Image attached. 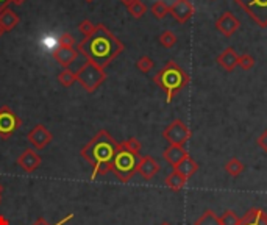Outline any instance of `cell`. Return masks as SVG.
I'll list each match as a JSON object with an SVG mask.
<instances>
[{
    "mask_svg": "<svg viewBox=\"0 0 267 225\" xmlns=\"http://www.w3.org/2000/svg\"><path fill=\"white\" fill-rule=\"evenodd\" d=\"M77 50L88 61H92L94 64L105 69L122 54L125 46L103 24H97L95 31L91 36L83 38V41H80L77 46Z\"/></svg>",
    "mask_w": 267,
    "mask_h": 225,
    "instance_id": "cell-1",
    "label": "cell"
},
{
    "mask_svg": "<svg viewBox=\"0 0 267 225\" xmlns=\"http://www.w3.org/2000/svg\"><path fill=\"white\" fill-rule=\"evenodd\" d=\"M119 149V143L106 130H100L95 133V136L80 152L81 158L92 167L91 180L110 172L111 161Z\"/></svg>",
    "mask_w": 267,
    "mask_h": 225,
    "instance_id": "cell-2",
    "label": "cell"
},
{
    "mask_svg": "<svg viewBox=\"0 0 267 225\" xmlns=\"http://www.w3.org/2000/svg\"><path fill=\"white\" fill-rule=\"evenodd\" d=\"M153 81L166 94V102L171 103L175 99V96L189 84L191 78L188 72L178 63H175L174 60H169L156 72V75L153 77Z\"/></svg>",
    "mask_w": 267,
    "mask_h": 225,
    "instance_id": "cell-3",
    "label": "cell"
},
{
    "mask_svg": "<svg viewBox=\"0 0 267 225\" xmlns=\"http://www.w3.org/2000/svg\"><path fill=\"white\" fill-rule=\"evenodd\" d=\"M141 155H133L124 149H119V152L116 153V157L111 161V169L110 172L119 178V182L127 183L130 182L135 174H138V163H139Z\"/></svg>",
    "mask_w": 267,
    "mask_h": 225,
    "instance_id": "cell-4",
    "label": "cell"
},
{
    "mask_svg": "<svg viewBox=\"0 0 267 225\" xmlns=\"http://www.w3.org/2000/svg\"><path fill=\"white\" fill-rule=\"evenodd\" d=\"M75 75H77V81L81 84V88L89 94L95 93L106 81V77H108L105 69L94 64L92 61H86L75 72Z\"/></svg>",
    "mask_w": 267,
    "mask_h": 225,
    "instance_id": "cell-5",
    "label": "cell"
},
{
    "mask_svg": "<svg viewBox=\"0 0 267 225\" xmlns=\"http://www.w3.org/2000/svg\"><path fill=\"white\" fill-rule=\"evenodd\" d=\"M235 4L245 11L258 27H267V0H235Z\"/></svg>",
    "mask_w": 267,
    "mask_h": 225,
    "instance_id": "cell-6",
    "label": "cell"
},
{
    "mask_svg": "<svg viewBox=\"0 0 267 225\" xmlns=\"http://www.w3.org/2000/svg\"><path fill=\"white\" fill-rule=\"evenodd\" d=\"M163 138L169 143V146L185 147L191 138V128L181 119H175L163 130Z\"/></svg>",
    "mask_w": 267,
    "mask_h": 225,
    "instance_id": "cell-7",
    "label": "cell"
},
{
    "mask_svg": "<svg viewBox=\"0 0 267 225\" xmlns=\"http://www.w3.org/2000/svg\"><path fill=\"white\" fill-rule=\"evenodd\" d=\"M21 127H22V119L10 107L4 105L0 108V138L2 140H10Z\"/></svg>",
    "mask_w": 267,
    "mask_h": 225,
    "instance_id": "cell-8",
    "label": "cell"
},
{
    "mask_svg": "<svg viewBox=\"0 0 267 225\" xmlns=\"http://www.w3.org/2000/svg\"><path fill=\"white\" fill-rule=\"evenodd\" d=\"M54 140V134L50 133L45 125L42 124H38L33 127V130L27 134V141L30 143V146L33 149H36V150H42L47 147V144H50Z\"/></svg>",
    "mask_w": 267,
    "mask_h": 225,
    "instance_id": "cell-9",
    "label": "cell"
},
{
    "mask_svg": "<svg viewBox=\"0 0 267 225\" xmlns=\"http://www.w3.org/2000/svg\"><path fill=\"white\" fill-rule=\"evenodd\" d=\"M195 8L191 4V0H175L172 5H169V14L178 24H186L194 16Z\"/></svg>",
    "mask_w": 267,
    "mask_h": 225,
    "instance_id": "cell-10",
    "label": "cell"
},
{
    "mask_svg": "<svg viewBox=\"0 0 267 225\" xmlns=\"http://www.w3.org/2000/svg\"><path fill=\"white\" fill-rule=\"evenodd\" d=\"M241 27V22L238 17L230 13V11H225L218 21H216V30L219 33H222L225 38H231L233 34H235Z\"/></svg>",
    "mask_w": 267,
    "mask_h": 225,
    "instance_id": "cell-11",
    "label": "cell"
},
{
    "mask_svg": "<svg viewBox=\"0 0 267 225\" xmlns=\"http://www.w3.org/2000/svg\"><path fill=\"white\" fill-rule=\"evenodd\" d=\"M16 163H18V166L24 170V172H27V174H31V172H35L39 166H41V163H42V158L39 157V155L33 150V149H25L19 157H18V160H16Z\"/></svg>",
    "mask_w": 267,
    "mask_h": 225,
    "instance_id": "cell-12",
    "label": "cell"
},
{
    "mask_svg": "<svg viewBox=\"0 0 267 225\" xmlns=\"http://www.w3.org/2000/svg\"><path fill=\"white\" fill-rule=\"evenodd\" d=\"M54 58L55 61L63 67V69H69V66L72 63H75V60L78 58V50L74 46H58L54 50Z\"/></svg>",
    "mask_w": 267,
    "mask_h": 225,
    "instance_id": "cell-13",
    "label": "cell"
},
{
    "mask_svg": "<svg viewBox=\"0 0 267 225\" xmlns=\"http://www.w3.org/2000/svg\"><path fill=\"white\" fill-rule=\"evenodd\" d=\"M161 166L159 163L153 158L150 157V155H145V157H141L139 158V163H138V174L144 178V180H152L158 172H159Z\"/></svg>",
    "mask_w": 267,
    "mask_h": 225,
    "instance_id": "cell-14",
    "label": "cell"
},
{
    "mask_svg": "<svg viewBox=\"0 0 267 225\" xmlns=\"http://www.w3.org/2000/svg\"><path fill=\"white\" fill-rule=\"evenodd\" d=\"M238 60H239V55H238V52L233 49V47H227L222 54L218 57V61L219 66L224 69V71L227 72H233L235 69L238 67Z\"/></svg>",
    "mask_w": 267,
    "mask_h": 225,
    "instance_id": "cell-15",
    "label": "cell"
},
{
    "mask_svg": "<svg viewBox=\"0 0 267 225\" xmlns=\"http://www.w3.org/2000/svg\"><path fill=\"white\" fill-rule=\"evenodd\" d=\"M198 167H200L198 163H197V161L191 157V155L188 153L186 157L183 158L180 163H177V164L174 166V170L178 172V174L183 175L186 180H189V178L195 174V172L198 170Z\"/></svg>",
    "mask_w": 267,
    "mask_h": 225,
    "instance_id": "cell-16",
    "label": "cell"
},
{
    "mask_svg": "<svg viewBox=\"0 0 267 225\" xmlns=\"http://www.w3.org/2000/svg\"><path fill=\"white\" fill-rule=\"evenodd\" d=\"M188 153L189 152L185 147H181V146H169L168 149L163 152V158H164L166 163H169L174 167L177 163H180L183 158H185Z\"/></svg>",
    "mask_w": 267,
    "mask_h": 225,
    "instance_id": "cell-17",
    "label": "cell"
},
{
    "mask_svg": "<svg viewBox=\"0 0 267 225\" xmlns=\"http://www.w3.org/2000/svg\"><path fill=\"white\" fill-rule=\"evenodd\" d=\"M241 225H267V214L261 208H250L241 217Z\"/></svg>",
    "mask_w": 267,
    "mask_h": 225,
    "instance_id": "cell-18",
    "label": "cell"
},
{
    "mask_svg": "<svg viewBox=\"0 0 267 225\" xmlns=\"http://www.w3.org/2000/svg\"><path fill=\"white\" fill-rule=\"evenodd\" d=\"M19 22H21L19 16L16 14L10 7L0 13V27H2L5 31H11L16 25H19Z\"/></svg>",
    "mask_w": 267,
    "mask_h": 225,
    "instance_id": "cell-19",
    "label": "cell"
},
{
    "mask_svg": "<svg viewBox=\"0 0 267 225\" xmlns=\"http://www.w3.org/2000/svg\"><path fill=\"white\" fill-rule=\"evenodd\" d=\"M186 178L183 177V175H180L178 172H172V174H169L168 177H166V180H164V183H166V186H168L171 191H181L183 188H185V185H186Z\"/></svg>",
    "mask_w": 267,
    "mask_h": 225,
    "instance_id": "cell-20",
    "label": "cell"
},
{
    "mask_svg": "<svg viewBox=\"0 0 267 225\" xmlns=\"http://www.w3.org/2000/svg\"><path fill=\"white\" fill-rule=\"evenodd\" d=\"M224 169H225V172H227L228 175H231V177H239L242 172H244V163H242L239 158H230V160L225 163Z\"/></svg>",
    "mask_w": 267,
    "mask_h": 225,
    "instance_id": "cell-21",
    "label": "cell"
},
{
    "mask_svg": "<svg viewBox=\"0 0 267 225\" xmlns=\"http://www.w3.org/2000/svg\"><path fill=\"white\" fill-rule=\"evenodd\" d=\"M194 225H221V219L212 210H206L194 222Z\"/></svg>",
    "mask_w": 267,
    "mask_h": 225,
    "instance_id": "cell-22",
    "label": "cell"
},
{
    "mask_svg": "<svg viewBox=\"0 0 267 225\" xmlns=\"http://www.w3.org/2000/svg\"><path fill=\"white\" fill-rule=\"evenodd\" d=\"M150 13H152L156 19H164L169 14V5L164 0H156V2L150 7Z\"/></svg>",
    "mask_w": 267,
    "mask_h": 225,
    "instance_id": "cell-23",
    "label": "cell"
},
{
    "mask_svg": "<svg viewBox=\"0 0 267 225\" xmlns=\"http://www.w3.org/2000/svg\"><path fill=\"white\" fill-rule=\"evenodd\" d=\"M77 81V75L75 72H72L71 69H63V71L58 74V83L64 88H71V86Z\"/></svg>",
    "mask_w": 267,
    "mask_h": 225,
    "instance_id": "cell-24",
    "label": "cell"
},
{
    "mask_svg": "<svg viewBox=\"0 0 267 225\" xmlns=\"http://www.w3.org/2000/svg\"><path fill=\"white\" fill-rule=\"evenodd\" d=\"M177 34L174 33V31H171V30H164L161 34H159V38H158V41H159V44L164 47V49H172L175 44H177Z\"/></svg>",
    "mask_w": 267,
    "mask_h": 225,
    "instance_id": "cell-25",
    "label": "cell"
},
{
    "mask_svg": "<svg viewBox=\"0 0 267 225\" xmlns=\"http://www.w3.org/2000/svg\"><path fill=\"white\" fill-rule=\"evenodd\" d=\"M119 147L124 149V150H127V152H130V153H133V155H138V157H139L141 149H142L141 143L136 140V138H128L127 141L119 143Z\"/></svg>",
    "mask_w": 267,
    "mask_h": 225,
    "instance_id": "cell-26",
    "label": "cell"
},
{
    "mask_svg": "<svg viewBox=\"0 0 267 225\" xmlns=\"http://www.w3.org/2000/svg\"><path fill=\"white\" fill-rule=\"evenodd\" d=\"M128 13L131 17H135V19H141V17L147 13V7L142 0H136V2H133L130 7H127Z\"/></svg>",
    "mask_w": 267,
    "mask_h": 225,
    "instance_id": "cell-27",
    "label": "cell"
},
{
    "mask_svg": "<svg viewBox=\"0 0 267 225\" xmlns=\"http://www.w3.org/2000/svg\"><path fill=\"white\" fill-rule=\"evenodd\" d=\"M219 219H221V225H241V217L231 210H227Z\"/></svg>",
    "mask_w": 267,
    "mask_h": 225,
    "instance_id": "cell-28",
    "label": "cell"
},
{
    "mask_svg": "<svg viewBox=\"0 0 267 225\" xmlns=\"http://www.w3.org/2000/svg\"><path fill=\"white\" fill-rule=\"evenodd\" d=\"M153 66H155L153 60L150 58V57H147V55L141 57V58L136 61V67H138V71H141L142 74H148V72L153 69Z\"/></svg>",
    "mask_w": 267,
    "mask_h": 225,
    "instance_id": "cell-29",
    "label": "cell"
},
{
    "mask_svg": "<svg viewBox=\"0 0 267 225\" xmlns=\"http://www.w3.org/2000/svg\"><path fill=\"white\" fill-rule=\"evenodd\" d=\"M255 63H256L255 58L250 54H242V55H239V60H238V66L242 69V71H250V69H253Z\"/></svg>",
    "mask_w": 267,
    "mask_h": 225,
    "instance_id": "cell-30",
    "label": "cell"
},
{
    "mask_svg": "<svg viewBox=\"0 0 267 225\" xmlns=\"http://www.w3.org/2000/svg\"><path fill=\"white\" fill-rule=\"evenodd\" d=\"M78 30L81 31V34L85 38H88V36H91V34L95 31V25L91 22V21H88V19H85V21H81L80 22V25H78Z\"/></svg>",
    "mask_w": 267,
    "mask_h": 225,
    "instance_id": "cell-31",
    "label": "cell"
},
{
    "mask_svg": "<svg viewBox=\"0 0 267 225\" xmlns=\"http://www.w3.org/2000/svg\"><path fill=\"white\" fill-rule=\"evenodd\" d=\"M72 217H74V214L71 213V214H68V216H66V217H63V219H61L60 222H57L55 225H64L66 222H69V220H71ZM33 225H50V223H48V222H47L45 219H42V217H39V219H38V220H36L35 223H33Z\"/></svg>",
    "mask_w": 267,
    "mask_h": 225,
    "instance_id": "cell-32",
    "label": "cell"
},
{
    "mask_svg": "<svg viewBox=\"0 0 267 225\" xmlns=\"http://www.w3.org/2000/svg\"><path fill=\"white\" fill-rule=\"evenodd\" d=\"M60 44L61 46H74L75 44V38L72 36L71 33H63L60 38Z\"/></svg>",
    "mask_w": 267,
    "mask_h": 225,
    "instance_id": "cell-33",
    "label": "cell"
},
{
    "mask_svg": "<svg viewBox=\"0 0 267 225\" xmlns=\"http://www.w3.org/2000/svg\"><path fill=\"white\" fill-rule=\"evenodd\" d=\"M256 144L267 153V128L259 134V138H258V141H256Z\"/></svg>",
    "mask_w": 267,
    "mask_h": 225,
    "instance_id": "cell-34",
    "label": "cell"
},
{
    "mask_svg": "<svg viewBox=\"0 0 267 225\" xmlns=\"http://www.w3.org/2000/svg\"><path fill=\"white\" fill-rule=\"evenodd\" d=\"M10 4H11V0H0V13H2L5 8H8Z\"/></svg>",
    "mask_w": 267,
    "mask_h": 225,
    "instance_id": "cell-35",
    "label": "cell"
},
{
    "mask_svg": "<svg viewBox=\"0 0 267 225\" xmlns=\"http://www.w3.org/2000/svg\"><path fill=\"white\" fill-rule=\"evenodd\" d=\"M0 225H10V220L4 214H0Z\"/></svg>",
    "mask_w": 267,
    "mask_h": 225,
    "instance_id": "cell-36",
    "label": "cell"
},
{
    "mask_svg": "<svg viewBox=\"0 0 267 225\" xmlns=\"http://www.w3.org/2000/svg\"><path fill=\"white\" fill-rule=\"evenodd\" d=\"M119 2H121V4H124L125 7H130L133 2H136V0H119Z\"/></svg>",
    "mask_w": 267,
    "mask_h": 225,
    "instance_id": "cell-37",
    "label": "cell"
},
{
    "mask_svg": "<svg viewBox=\"0 0 267 225\" xmlns=\"http://www.w3.org/2000/svg\"><path fill=\"white\" fill-rule=\"evenodd\" d=\"M13 2V5H18V7H21V5H24L25 4V0H11Z\"/></svg>",
    "mask_w": 267,
    "mask_h": 225,
    "instance_id": "cell-38",
    "label": "cell"
},
{
    "mask_svg": "<svg viewBox=\"0 0 267 225\" xmlns=\"http://www.w3.org/2000/svg\"><path fill=\"white\" fill-rule=\"evenodd\" d=\"M4 33H5V30H4L2 27H0V38H2V36H4Z\"/></svg>",
    "mask_w": 267,
    "mask_h": 225,
    "instance_id": "cell-39",
    "label": "cell"
},
{
    "mask_svg": "<svg viewBox=\"0 0 267 225\" xmlns=\"http://www.w3.org/2000/svg\"><path fill=\"white\" fill-rule=\"evenodd\" d=\"M161 225H171V223H169V222H163Z\"/></svg>",
    "mask_w": 267,
    "mask_h": 225,
    "instance_id": "cell-40",
    "label": "cell"
},
{
    "mask_svg": "<svg viewBox=\"0 0 267 225\" xmlns=\"http://www.w3.org/2000/svg\"><path fill=\"white\" fill-rule=\"evenodd\" d=\"M2 189H4V188H2V185H0V194H2Z\"/></svg>",
    "mask_w": 267,
    "mask_h": 225,
    "instance_id": "cell-41",
    "label": "cell"
},
{
    "mask_svg": "<svg viewBox=\"0 0 267 225\" xmlns=\"http://www.w3.org/2000/svg\"><path fill=\"white\" fill-rule=\"evenodd\" d=\"M86 2H94V0H86Z\"/></svg>",
    "mask_w": 267,
    "mask_h": 225,
    "instance_id": "cell-42",
    "label": "cell"
},
{
    "mask_svg": "<svg viewBox=\"0 0 267 225\" xmlns=\"http://www.w3.org/2000/svg\"><path fill=\"white\" fill-rule=\"evenodd\" d=\"M0 200H2V194H0Z\"/></svg>",
    "mask_w": 267,
    "mask_h": 225,
    "instance_id": "cell-43",
    "label": "cell"
}]
</instances>
